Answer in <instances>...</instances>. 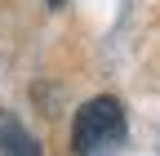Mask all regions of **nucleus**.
Here are the masks:
<instances>
[{"instance_id": "nucleus-1", "label": "nucleus", "mask_w": 160, "mask_h": 156, "mask_svg": "<svg viewBox=\"0 0 160 156\" xmlns=\"http://www.w3.org/2000/svg\"><path fill=\"white\" fill-rule=\"evenodd\" d=\"M125 143V107L116 98H89L76 112L71 125V152L76 156H116V147Z\"/></svg>"}, {"instance_id": "nucleus-2", "label": "nucleus", "mask_w": 160, "mask_h": 156, "mask_svg": "<svg viewBox=\"0 0 160 156\" xmlns=\"http://www.w3.org/2000/svg\"><path fill=\"white\" fill-rule=\"evenodd\" d=\"M0 156H40V143L13 121V116L0 121Z\"/></svg>"}]
</instances>
